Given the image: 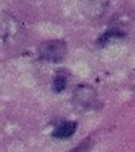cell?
<instances>
[{
    "mask_svg": "<svg viewBox=\"0 0 135 152\" xmlns=\"http://www.w3.org/2000/svg\"><path fill=\"white\" fill-rule=\"evenodd\" d=\"M123 35H124V33H123L122 30H110V31H107L100 38V42L101 44H107V42L112 41L113 38H120V37H123Z\"/></svg>",
    "mask_w": 135,
    "mask_h": 152,
    "instance_id": "cell-4",
    "label": "cell"
},
{
    "mask_svg": "<svg viewBox=\"0 0 135 152\" xmlns=\"http://www.w3.org/2000/svg\"><path fill=\"white\" fill-rule=\"evenodd\" d=\"M95 98H96L95 90L85 84L77 87V90H74V94H73V102L80 107H89L93 103Z\"/></svg>",
    "mask_w": 135,
    "mask_h": 152,
    "instance_id": "cell-2",
    "label": "cell"
},
{
    "mask_svg": "<svg viewBox=\"0 0 135 152\" xmlns=\"http://www.w3.org/2000/svg\"><path fill=\"white\" fill-rule=\"evenodd\" d=\"M53 87H54V90H56L57 92L64 91V90H65V87H66V79H65V76L57 75L56 79H54V82H53Z\"/></svg>",
    "mask_w": 135,
    "mask_h": 152,
    "instance_id": "cell-5",
    "label": "cell"
},
{
    "mask_svg": "<svg viewBox=\"0 0 135 152\" xmlns=\"http://www.w3.org/2000/svg\"><path fill=\"white\" fill-rule=\"evenodd\" d=\"M76 125L74 122H65V124H61L60 126L56 129L54 132V137L57 139H66V137H70L73 133L76 132Z\"/></svg>",
    "mask_w": 135,
    "mask_h": 152,
    "instance_id": "cell-3",
    "label": "cell"
},
{
    "mask_svg": "<svg viewBox=\"0 0 135 152\" xmlns=\"http://www.w3.org/2000/svg\"><path fill=\"white\" fill-rule=\"evenodd\" d=\"M39 56L46 61H60L66 56V44L64 41H47L39 46Z\"/></svg>",
    "mask_w": 135,
    "mask_h": 152,
    "instance_id": "cell-1",
    "label": "cell"
}]
</instances>
